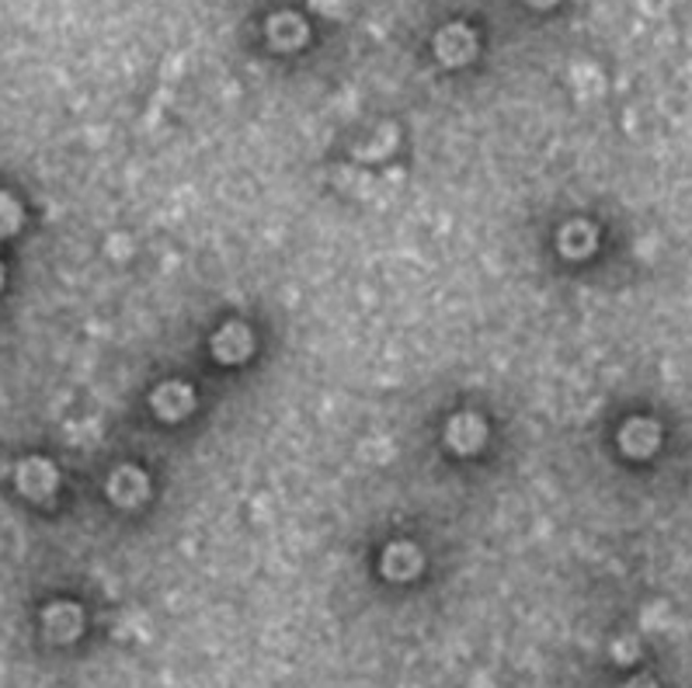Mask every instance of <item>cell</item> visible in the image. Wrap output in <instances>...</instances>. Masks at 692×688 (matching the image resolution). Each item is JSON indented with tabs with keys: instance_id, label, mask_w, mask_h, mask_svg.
<instances>
[{
	"instance_id": "6da1fadb",
	"label": "cell",
	"mask_w": 692,
	"mask_h": 688,
	"mask_svg": "<svg viewBox=\"0 0 692 688\" xmlns=\"http://www.w3.org/2000/svg\"><path fill=\"white\" fill-rule=\"evenodd\" d=\"M14 220H17L14 205H8L4 199H0V234H8V229H14Z\"/></svg>"
}]
</instances>
